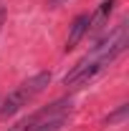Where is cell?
Returning a JSON list of instances; mask_svg holds the SVG:
<instances>
[{"instance_id": "cell-8", "label": "cell", "mask_w": 129, "mask_h": 131, "mask_svg": "<svg viewBox=\"0 0 129 131\" xmlns=\"http://www.w3.org/2000/svg\"><path fill=\"white\" fill-rule=\"evenodd\" d=\"M3 20H5V5L0 3V28H3Z\"/></svg>"}, {"instance_id": "cell-7", "label": "cell", "mask_w": 129, "mask_h": 131, "mask_svg": "<svg viewBox=\"0 0 129 131\" xmlns=\"http://www.w3.org/2000/svg\"><path fill=\"white\" fill-rule=\"evenodd\" d=\"M68 0H48V8H58V5H63Z\"/></svg>"}, {"instance_id": "cell-3", "label": "cell", "mask_w": 129, "mask_h": 131, "mask_svg": "<svg viewBox=\"0 0 129 131\" xmlns=\"http://www.w3.org/2000/svg\"><path fill=\"white\" fill-rule=\"evenodd\" d=\"M48 83H51V73H48V71H41V73L31 76L28 81H23L18 88H13L8 96L3 98V103H0V118L15 116L18 111L25 108V106H28L38 93H43Z\"/></svg>"}, {"instance_id": "cell-1", "label": "cell", "mask_w": 129, "mask_h": 131, "mask_svg": "<svg viewBox=\"0 0 129 131\" xmlns=\"http://www.w3.org/2000/svg\"><path fill=\"white\" fill-rule=\"evenodd\" d=\"M124 50H127V20H122L109 35L99 38L96 46L91 48V53H86L79 63L63 76V86L66 88H81V86L91 83L94 78H99Z\"/></svg>"}, {"instance_id": "cell-4", "label": "cell", "mask_w": 129, "mask_h": 131, "mask_svg": "<svg viewBox=\"0 0 129 131\" xmlns=\"http://www.w3.org/2000/svg\"><path fill=\"white\" fill-rule=\"evenodd\" d=\"M86 35H89V13H81V15H76V18H73V23H71V30H68V35H66L63 50H66V53L73 50Z\"/></svg>"}, {"instance_id": "cell-2", "label": "cell", "mask_w": 129, "mask_h": 131, "mask_svg": "<svg viewBox=\"0 0 129 131\" xmlns=\"http://www.w3.org/2000/svg\"><path fill=\"white\" fill-rule=\"evenodd\" d=\"M71 111H73V101L71 98H58L48 106L38 108L35 114L25 116L23 121H18L8 131H61L68 121Z\"/></svg>"}, {"instance_id": "cell-6", "label": "cell", "mask_w": 129, "mask_h": 131, "mask_svg": "<svg viewBox=\"0 0 129 131\" xmlns=\"http://www.w3.org/2000/svg\"><path fill=\"white\" fill-rule=\"evenodd\" d=\"M127 103H122V106H119V108H116V111H114V114H109L106 116V121H109V124H112V121H119V118H124V116H127Z\"/></svg>"}, {"instance_id": "cell-5", "label": "cell", "mask_w": 129, "mask_h": 131, "mask_svg": "<svg viewBox=\"0 0 129 131\" xmlns=\"http://www.w3.org/2000/svg\"><path fill=\"white\" fill-rule=\"evenodd\" d=\"M114 5H116V0H104L96 10L89 15V33H99L109 23V18H112V13H114Z\"/></svg>"}]
</instances>
